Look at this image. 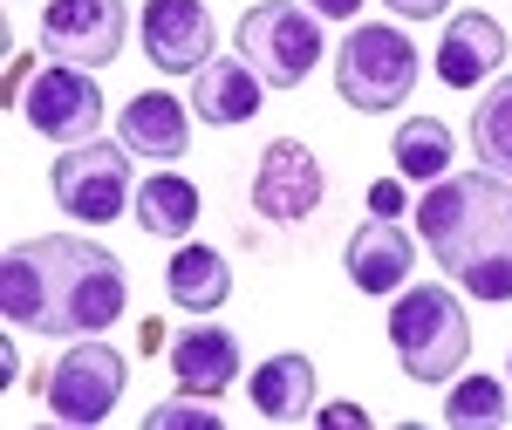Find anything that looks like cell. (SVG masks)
Listing matches in <instances>:
<instances>
[{
  "mask_svg": "<svg viewBox=\"0 0 512 430\" xmlns=\"http://www.w3.org/2000/svg\"><path fill=\"white\" fill-rule=\"evenodd\" d=\"M0 314L28 335H103L123 314V260L96 239H21L0 260Z\"/></svg>",
  "mask_w": 512,
  "mask_h": 430,
  "instance_id": "cell-1",
  "label": "cell"
},
{
  "mask_svg": "<svg viewBox=\"0 0 512 430\" xmlns=\"http://www.w3.org/2000/svg\"><path fill=\"white\" fill-rule=\"evenodd\" d=\"M417 226L444 280H458L472 301H512V178H437L417 198Z\"/></svg>",
  "mask_w": 512,
  "mask_h": 430,
  "instance_id": "cell-2",
  "label": "cell"
},
{
  "mask_svg": "<svg viewBox=\"0 0 512 430\" xmlns=\"http://www.w3.org/2000/svg\"><path fill=\"white\" fill-rule=\"evenodd\" d=\"M390 342L417 383H451L472 355V321L451 287H403V301L390 308Z\"/></svg>",
  "mask_w": 512,
  "mask_h": 430,
  "instance_id": "cell-3",
  "label": "cell"
},
{
  "mask_svg": "<svg viewBox=\"0 0 512 430\" xmlns=\"http://www.w3.org/2000/svg\"><path fill=\"white\" fill-rule=\"evenodd\" d=\"M335 89H342L349 110H369V117L403 110V96L417 89V48H410V35L390 28V21L349 28L342 55H335Z\"/></svg>",
  "mask_w": 512,
  "mask_h": 430,
  "instance_id": "cell-4",
  "label": "cell"
},
{
  "mask_svg": "<svg viewBox=\"0 0 512 430\" xmlns=\"http://www.w3.org/2000/svg\"><path fill=\"white\" fill-rule=\"evenodd\" d=\"M239 55L267 89H301L308 69L321 62V21L315 7H287V0H260L239 14Z\"/></svg>",
  "mask_w": 512,
  "mask_h": 430,
  "instance_id": "cell-5",
  "label": "cell"
},
{
  "mask_svg": "<svg viewBox=\"0 0 512 430\" xmlns=\"http://www.w3.org/2000/svg\"><path fill=\"white\" fill-rule=\"evenodd\" d=\"M48 185H55V205L82 219V226H103V219H117L123 205H130V151L123 144H69V151L55 157V171H48Z\"/></svg>",
  "mask_w": 512,
  "mask_h": 430,
  "instance_id": "cell-6",
  "label": "cell"
},
{
  "mask_svg": "<svg viewBox=\"0 0 512 430\" xmlns=\"http://www.w3.org/2000/svg\"><path fill=\"white\" fill-rule=\"evenodd\" d=\"M123 355L110 349V342H89L82 335L76 349L55 355V369L41 376V396H48V410L62 417V424H103L110 410H117L123 396Z\"/></svg>",
  "mask_w": 512,
  "mask_h": 430,
  "instance_id": "cell-7",
  "label": "cell"
},
{
  "mask_svg": "<svg viewBox=\"0 0 512 430\" xmlns=\"http://www.w3.org/2000/svg\"><path fill=\"white\" fill-rule=\"evenodd\" d=\"M21 117H28V130L48 137V144H89L96 123H103V89H96V76L76 69V62H48V69H35L28 89H21Z\"/></svg>",
  "mask_w": 512,
  "mask_h": 430,
  "instance_id": "cell-8",
  "label": "cell"
},
{
  "mask_svg": "<svg viewBox=\"0 0 512 430\" xmlns=\"http://www.w3.org/2000/svg\"><path fill=\"white\" fill-rule=\"evenodd\" d=\"M41 48L55 62L103 69L123 48V7L117 0H55V7H41Z\"/></svg>",
  "mask_w": 512,
  "mask_h": 430,
  "instance_id": "cell-9",
  "label": "cell"
},
{
  "mask_svg": "<svg viewBox=\"0 0 512 430\" xmlns=\"http://www.w3.org/2000/svg\"><path fill=\"white\" fill-rule=\"evenodd\" d=\"M315 205H321V164H315V151L294 144V137L267 144L260 171H253V212L274 219V226H294V219H308Z\"/></svg>",
  "mask_w": 512,
  "mask_h": 430,
  "instance_id": "cell-10",
  "label": "cell"
},
{
  "mask_svg": "<svg viewBox=\"0 0 512 430\" xmlns=\"http://www.w3.org/2000/svg\"><path fill=\"white\" fill-rule=\"evenodd\" d=\"M144 55L164 76H185L212 62V14L205 0H151L144 7Z\"/></svg>",
  "mask_w": 512,
  "mask_h": 430,
  "instance_id": "cell-11",
  "label": "cell"
},
{
  "mask_svg": "<svg viewBox=\"0 0 512 430\" xmlns=\"http://www.w3.org/2000/svg\"><path fill=\"white\" fill-rule=\"evenodd\" d=\"M499 62H506V35L492 14H458L437 41V82H451V89H478Z\"/></svg>",
  "mask_w": 512,
  "mask_h": 430,
  "instance_id": "cell-12",
  "label": "cell"
},
{
  "mask_svg": "<svg viewBox=\"0 0 512 430\" xmlns=\"http://www.w3.org/2000/svg\"><path fill=\"white\" fill-rule=\"evenodd\" d=\"M410 267H417V239L403 226H390V219H369L349 239V280L362 294H396L410 280Z\"/></svg>",
  "mask_w": 512,
  "mask_h": 430,
  "instance_id": "cell-13",
  "label": "cell"
},
{
  "mask_svg": "<svg viewBox=\"0 0 512 430\" xmlns=\"http://www.w3.org/2000/svg\"><path fill=\"white\" fill-rule=\"evenodd\" d=\"M123 151L137 157H185V144H192V117H185V103L178 96H164V89H144V96H130L123 103Z\"/></svg>",
  "mask_w": 512,
  "mask_h": 430,
  "instance_id": "cell-14",
  "label": "cell"
},
{
  "mask_svg": "<svg viewBox=\"0 0 512 430\" xmlns=\"http://www.w3.org/2000/svg\"><path fill=\"white\" fill-rule=\"evenodd\" d=\"M171 376H178V390H192V396L233 390V376H239V342L226 335V328H185V335L171 342Z\"/></svg>",
  "mask_w": 512,
  "mask_h": 430,
  "instance_id": "cell-15",
  "label": "cell"
},
{
  "mask_svg": "<svg viewBox=\"0 0 512 430\" xmlns=\"http://www.w3.org/2000/svg\"><path fill=\"white\" fill-rule=\"evenodd\" d=\"M260 89H267V82L253 76L246 62H205V69L192 76V117L219 123V130L253 123L260 117Z\"/></svg>",
  "mask_w": 512,
  "mask_h": 430,
  "instance_id": "cell-16",
  "label": "cell"
},
{
  "mask_svg": "<svg viewBox=\"0 0 512 430\" xmlns=\"http://www.w3.org/2000/svg\"><path fill=\"white\" fill-rule=\"evenodd\" d=\"M164 294L178 301L185 314H212L226 308V294H233V267H226V253H212V246H178L171 253V267H164Z\"/></svg>",
  "mask_w": 512,
  "mask_h": 430,
  "instance_id": "cell-17",
  "label": "cell"
},
{
  "mask_svg": "<svg viewBox=\"0 0 512 430\" xmlns=\"http://www.w3.org/2000/svg\"><path fill=\"white\" fill-rule=\"evenodd\" d=\"M253 410L267 417V424H294V417H308L315 410V362L308 355H267L260 369H253Z\"/></svg>",
  "mask_w": 512,
  "mask_h": 430,
  "instance_id": "cell-18",
  "label": "cell"
},
{
  "mask_svg": "<svg viewBox=\"0 0 512 430\" xmlns=\"http://www.w3.org/2000/svg\"><path fill=\"white\" fill-rule=\"evenodd\" d=\"M137 226L151 239H185L198 226V185L178 171H151L137 185Z\"/></svg>",
  "mask_w": 512,
  "mask_h": 430,
  "instance_id": "cell-19",
  "label": "cell"
},
{
  "mask_svg": "<svg viewBox=\"0 0 512 430\" xmlns=\"http://www.w3.org/2000/svg\"><path fill=\"white\" fill-rule=\"evenodd\" d=\"M390 157H396V171H403V178L431 185V178H444V171H451V130H444L437 117H403Z\"/></svg>",
  "mask_w": 512,
  "mask_h": 430,
  "instance_id": "cell-20",
  "label": "cell"
},
{
  "mask_svg": "<svg viewBox=\"0 0 512 430\" xmlns=\"http://www.w3.org/2000/svg\"><path fill=\"white\" fill-rule=\"evenodd\" d=\"M472 151L492 178H512V76L485 89V103L472 117Z\"/></svg>",
  "mask_w": 512,
  "mask_h": 430,
  "instance_id": "cell-21",
  "label": "cell"
},
{
  "mask_svg": "<svg viewBox=\"0 0 512 430\" xmlns=\"http://www.w3.org/2000/svg\"><path fill=\"white\" fill-rule=\"evenodd\" d=\"M444 424H458V430L506 424V383L499 376H458V390L444 396Z\"/></svg>",
  "mask_w": 512,
  "mask_h": 430,
  "instance_id": "cell-22",
  "label": "cell"
},
{
  "mask_svg": "<svg viewBox=\"0 0 512 430\" xmlns=\"http://www.w3.org/2000/svg\"><path fill=\"white\" fill-rule=\"evenodd\" d=\"M171 424H192V430H219V403L212 396H171V403H158L151 410V430H171Z\"/></svg>",
  "mask_w": 512,
  "mask_h": 430,
  "instance_id": "cell-23",
  "label": "cell"
},
{
  "mask_svg": "<svg viewBox=\"0 0 512 430\" xmlns=\"http://www.w3.org/2000/svg\"><path fill=\"white\" fill-rule=\"evenodd\" d=\"M369 212H376V219H396V212H403V185H396V178L369 185Z\"/></svg>",
  "mask_w": 512,
  "mask_h": 430,
  "instance_id": "cell-24",
  "label": "cell"
},
{
  "mask_svg": "<svg viewBox=\"0 0 512 430\" xmlns=\"http://www.w3.org/2000/svg\"><path fill=\"white\" fill-rule=\"evenodd\" d=\"M383 7H396L403 21H431V14H444L451 0H383Z\"/></svg>",
  "mask_w": 512,
  "mask_h": 430,
  "instance_id": "cell-25",
  "label": "cell"
},
{
  "mask_svg": "<svg viewBox=\"0 0 512 430\" xmlns=\"http://www.w3.org/2000/svg\"><path fill=\"white\" fill-rule=\"evenodd\" d=\"M301 7H315V14H335V21H349L362 0H301Z\"/></svg>",
  "mask_w": 512,
  "mask_h": 430,
  "instance_id": "cell-26",
  "label": "cell"
},
{
  "mask_svg": "<svg viewBox=\"0 0 512 430\" xmlns=\"http://www.w3.org/2000/svg\"><path fill=\"white\" fill-rule=\"evenodd\" d=\"M321 417H328V424H369V417H362V410H355V403H328V410H321Z\"/></svg>",
  "mask_w": 512,
  "mask_h": 430,
  "instance_id": "cell-27",
  "label": "cell"
}]
</instances>
